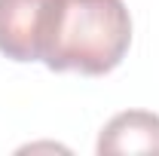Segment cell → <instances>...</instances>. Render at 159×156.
<instances>
[{
	"instance_id": "6da1fadb",
	"label": "cell",
	"mask_w": 159,
	"mask_h": 156,
	"mask_svg": "<svg viewBox=\"0 0 159 156\" xmlns=\"http://www.w3.org/2000/svg\"><path fill=\"white\" fill-rule=\"evenodd\" d=\"M132 46V16L122 0H61L43 64L104 77Z\"/></svg>"
},
{
	"instance_id": "7a4b0ae2",
	"label": "cell",
	"mask_w": 159,
	"mask_h": 156,
	"mask_svg": "<svg viewBox=\"0 0 159 156\" xmlns=\"http://www.w3.org/2000/svg\"><path fill=\"white\" fill-rule=\"evenodd\" d=\"M61 0H0V52L12 61H43Z\"/></svg>"
},
{
	"instance_id": "3957f363",
	"label": "cell",
	"mask_w": 159,
	"mask_h": 156,
	"mask_svg": "<svg viewBox=\"0 0 159 156\" xmlns=\"http://www.w3.org/2000/svg\"><path fill=\"white\" fill-rule=\"evenodd\" d=\"M98 153H153L159 156V117L150 110L116 113L98 138Z\"/></svg>"
}]
</instances>
